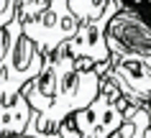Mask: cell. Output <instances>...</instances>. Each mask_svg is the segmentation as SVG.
Here are the masks:
<instances>
[{
  "label": "cell",
  "instance_id": "cell-9",
  "mask_svg": "<svg viewBox=\"0 0 151 138\" xmlns=\"http://www.w3.org/2000/svg\"><path fill=\"white\" fill-rule=\"evenodd\" d=\"M69 3V10L80 21H92V18H100L108 8L110 0H67Z\"/></svg>",
  "mask_w": 151,
  "mask_h": 138
},
{
  "label": "cell",
  "instance_id": "cell-5",
  "mask_svg": "<svg viewBox=\"0 0 151 138\" xmlns=\"http://www.w3.org/2000/svg\"><path fill=\"white\" fill-rule=\"evenodd\" d=\"M105 74L120 87L131 105H149L151 102V56L110 51Z\"/></svg>",
  "mask_w": 151,
  "mask_h": 138
},
{
  "label": "cell",
  "instance_id": "cell-3",
  "mask_svg": "<svg viewBox=\"0 0 151 138\" xmlns=\"http://www.w3.org/2000/svg\"><path fill=\"white\" fill-rule=\"evenodd\" d=\"M118 8H120V0H110L103 16L92 18V21H80V28L74 31V36L62 44V49L74 59L77 69H92V66L105 64L110 59L105 31H108V21Z\"/></svg>",
  "mask_w": 151,
  "mask_h": 138
},
{
  "label": "cell",
  "instance_id": "cell-10",
  "mask_svg": "<svg viewBox=\"0 0 151 138\" xmlns=\"http://www.w3.org/2000/svg\"><path fill=\"white\" fill-rule=\"evenodd\" d=\"M23 26V21L21 18H13L8 26H3L0 28V77H3V66H5V59H8V51H10V44H13V36H16V31Z\"/></svg>",
  "mask_w": 151,
  "mask_h": 138
},
{
  "label": "cell",
  "instance_id": "cell-13",
  "mask_svg": "<svg viewBox=\"0 0 151 138\" xmlns=\"http://www.w3.org/2000/svg\"><path fill=\"white\" fill-rule=\"evenodd\" d=\"M18 16V0H0V28Z\"/></svg>",
  "mask_w": 151,
  "mask_h": 138
},
{
  "label": "cell",
  "instance_id": "cell-6",
  "mask_svg": "<svg viewBox=\"0 0 151 138\" xmlns=\"http://www.w3.org/2000/svg\"><path fill=\"white\" fill-rule=\"evenodd\" d=\"M108 49L151 56V21L120 5L108 21Z\"/></svg>",
  "mask_w": 151,
  "mask_h": 138
},
{
  "label": "cell",
  "instance_id": "cell-8",
  "mask_svg": "<svg viewBox=\"0 0 151 138\" xmlns=\"http://www.w3.org/2000/svg\"><path fill=\"white\" fill-rule=\"evenodd\" d=\"M151 125V107L149 105H128L123 123L110 133V138H146Z\"/></svg>",
  "mask_w": 151,
  "mask_h": 138
},
{
  "label": "cell",
  "instance_id": "cell-2",
  "mask_svg": "<svg viewBox=\"0 0 151 138\" xmlns=\"http://www.w3.org/2000/svg\"><path fill=\"white\" fill-rule=\"evenodd\" d=\"M80 28V18L69 10L67 0H49V5L36 18L23 21V33L39 46L44 56L54 54L67 39L74 36Z\"/></svg>",
  "mask_w": 151,
  "mask_h": 138
},
{
  "label": "cell",
  "instance_id": "cell-16",
  "mask_svg": "<svg viewBox=\"0 0 151 138\" xmlns=\"http://www.w3.org/2000/svg\"><path fill=\"white\" fill-rule=\"evenodd\" d=\"M149 107H151V102H149Z\"/></svg>",
  "mask_w": 151,
  "mask_h": 138
},
{
  "label": "cell",
  "instance_id": "cell-14",
  "mask_svg": "<svg viewBox=\"0 0 151 138\" xmlns=\"http://www.w3.org/2000/svg\"><path fill=\"white\" fill-rule=\"evenodd\" d=\"M5 138H33V136H28V133H18V136H5Z\"/></svg>",
  "mask_w": 151,
  "mask_h": 138
},
{
  "label": "cell",
  "instance_id": "cell-11",
  "mask_svg": "<svg viewBox=\"0 0 151 138\" xmlns=\"http://www.w3.org/2000/svg\"><path fill=\"white\" fill-rule=\"evenodd\" d=\"M46 5H49V0H18V18L21 21L36 18Z\"/></svg>",
  "mask_w": 151,
  "mask_h": 138
},
{
  "label": "cell",
  "instance_id": "cell-7",
  "mask_svg": "<svg viewBox=\"0 0 151 138\" xmlns=\"http://www.w3.org/2000/svg\"><path fill=\"white\" fill-rule=\"evenodd\" d=\"M31 102L26 100V95L18 92L10 102H0V136H18L26 133V125L31 120Z\"/></svg>",
  "mask_w": 151,
  "mask_h": 138
},
{
  "label": "cell",
  "instance_id": "cell-1",
  "mask_svg": "<svg viewBox=\"0 0 151 138\" xmlns=\"http://www.w3.org/2000/svg\"><path fill=\"white\" fill-rule=\"evenodd\" d=\"M131 105L120 87L108 77L100 74V92L87 107L69 115L77 138H110V133L123 123L126 107Z\"/></svg>",
  "mask_w": 151,
  "mask_h": 138
},
{
  "label": "cell",
  "instance_id": "cell-4",
  "mask_svg": "<svg viewBox=\"0 0 151 138\" xmlns=\"http://www.w3.org/2000/svg\"><path fill=\"white\" fill-rule=\"evenodd\" d=\"M44 66V54L39 46L33 44L23 33V26L16 31L13 44H10L8 59L3 66V77H0V102H10L16 97L26 82H31Z\"/></svg>",
  "mask_w": 151,
  "mask_h": 138
},
{
  "label": "cell",
  "instance_id": "cell-17",
  "mask_svg": "<svg viewBox=\"0 0 151 138\" xmlns=\"http://www.w3.org/2000/svg\"><path fill=\"white\" fill-rule=\"evenodd\" d=\"M0 138H3V136H0Z\"/></svg>",
  "mask_w": 151,
  "mask_h": 138
},
{
  "label": "cell",
  "instance_id": "cell-12",
  "mask_svg": "<svg viewBox=\"0 0 151 138\" xmlns=\"http://www.w3.org/2000/svg\"><path fill=\"white\" fill-rule=\"evenodd\" d=\"M120 5L133 10V13H138L146 21H151V0H120Z\"/></svg>",
  "mask_w": 151,
  "mask_h": 138
},
{
  "label": "cell",
  "instance_id": "cell-15",
  "mask_svg": "<svg viewBox=\"0 0 151 138\" xmlns=\"http://www.w3.org/2000/svg\"><path fill=\"white\" fill-rule=\"evenodd\" d=\"M146 138H151V125H149V130H146Z\"/></svg>",
  "mask_w": 151,
  "mask_h": 138
}]
</instances>
